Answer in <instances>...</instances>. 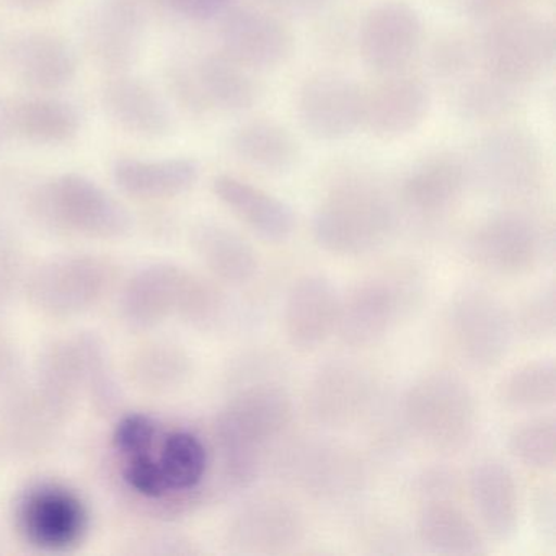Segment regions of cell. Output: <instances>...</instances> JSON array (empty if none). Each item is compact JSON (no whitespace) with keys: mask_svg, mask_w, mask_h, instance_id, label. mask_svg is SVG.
<instances>
[{"mask_svg":"<svg viewBox=\"0 0 556 556\" xmlns=\"http://www.w3.org/2000/svg\"><path fill=\"white\" fill-rule=\"evenodd\" d=\"M294 403L281 383L253 380L240 387L217 413L213 454L230 488H247L262 470L263 454L288 431Z\"/></svg>","mask_w":556,"mask_h":556,"instance_id":"1","label":"cell"},{"mask_svg":"<svg viewBox=\"0 0 556 556\" xmlns=\"http://www.w3.org/2000/svg\"><path fill=\"white\" fill-rule=\"evenodd\" d=\"M119 317L135 331H149L177 318L200 331H214L229 314L219 282L175 263H152L123 285Z\"/></svg>","mask_w":556,"mask_h":556,"instance_id":"2","label":"cell"},{"mask_svg":"<svg viewBox=\"0 0 556 556\" xmlns=\"http://www.w3.org/2000/svg\"><path fill=\"white\" fill-rule=\"evenodd\" d=\"M396 226L392 200L376 185L351 180L331 188L318 203L312 236L331 255L361 256L382 249Z\"/></svg>","mask_w":556,"mask_h":556,"instance_id":"3","label":"cell"},{"mask_svg":"<svg viewBox=\"0 0 556 556\" xmlns=\"http://www.w3.org/2000/svg\"><path fill=\"white\" fill-rule=\"evenodd\" d=\"M402 418L419 442L441 454L468 447L478 426V406L467 380L447 369L416 377L403 393Z\"/></svg>","mask_w":556,"mask_h":556,"instance_id":"4","label":"cell"},{"mask_svg":"<svg viewBox=\"0 0 556 556\" xmlns=\"http://www.w3.org/2000/svg\"><path fill=\"white\" fill-rule=\"evenodd\" d=\"M30 211L45 229L83 239H122L132 227L131 214L115 197L77 174L41 185L31 197Z\"/></svg>","mask_w":556,"mask_h":556,"instance_id":"5","label":"cell"},{"mask_svg":"<svg viewBox=\"0 0 556 556\" xmlns=\"http://www.w3.org/2000/svg\"><path fill=\"white\" fill-rule=\"evenodd\" d=\"M115 263L93 253L51 256L28 269L22 295L41 317L70 320L102 304L116 282Z\"/></svg>","mask_w":556,"mask_h":556,"instance_id":"6","label":"cell"},{"mask_svg":"<svg viewBox=\"0 0 556 556\" xmlns=\"http://www.w3.org/2000/svg\"><path fill=\"white\" fill-rule=\"evenodd\" d=\"M555 56V25L529 9L490 21L478 45L481 71L519 90L542 79Z\"/></svg>","mask_w":556,"mask_h":556,"instance_id":"7","label":"cell"},{"mask_svg":"<svg viewBox=\"0 0 556 556\" xmlns=\"http://www.w3.org/2000/svg\"><path fill=\"white\" fill-rule=\"evenodd\" d=\"M421 294V279L412 268L372 273L341 294L337 337L356 350L376 346L412 312Z\"/></svg>","mask_w":556,"mask_h":556,"instance_id":"8","label":"cell"},{"mask_svg":"<svg viewBox=\"0 0 556 556\" xmlns=\"http://www.w3.org/2000/svg\"><path fill=\"white\" fill-rule=\"evenodd\" d=\"M467 256L497 278H522L542 266L549 252L545 227L522 210L494 211L468 233Z\"/></svg>","mask_w":556,"mask_h":556,"instance_id":"9","label":"cell"},{"mask_svg":"<svg viewBox=\"0 0 556 556\" xmlns=\"http://www.w3.org/2000/svg\"><path fill=\"white\" fill-rule=\"evenodd\" d=\"M444 320L455 354L475 369L500 366L516 337L510 308L477 286L464 288L451 299Z\"/></svg>","mask_w":556,"mask_h":556,"instance_id":"10","label":"cell"},{"mask_svg":"<svg viewBox=\"0 0 556 556\" xmlns=\"http://www.w3.org/2000/svg\"><path fill=\"white\" fill-rule=\"evenodd\" d=\"M14 520L22 539L47 553L76 548L90 526L83 497L58 481H40L22 491L15 501Z\"/></svg>","mask_w":556,"mask_h":556,"instance_id":"11","label":"cell"},{"mask_svg":"<svg viewBox=\"0 0 556 556\" xmlns=\"http://www.w3.org/2000/svg\"><path fill=\"white\" fill-rule=\"evenodd\" d=\"M542 159L539 142L529 131L509 128L481 139L467 165L470 181L486 193L519 200L539 187Z\"/></svg>","mask_w":556,"mask_h":556,"instance_id":"12","label":"cell"},{"mask_svg":"<svg viewBox=\"0 0 556 556\" xmlns=\"http://www.w3.org/2000/svg\"><path fill=\"white\" fill-rule=\"evenodd\" d=\"M305 409L325 429L353 428L367 418L377 400L370 374L353 361L333 359L315 370L305 387Z\"/></svg>","mask_w":556,"mask_h":556,"instance_id":"13","label":"cell"},{"mask_svg":"<svg viewBox=\"0 0 556 556\" xmlns=\"http://www.w3.org/2000/svg\"><path fill=\"white\" fill-rule=\"evenodd\" d=\"M305 536L298 506L276 494L250 497L227 520V548L236 555L273 556L291 552Z\"/></svg>","mask_w":556,"mask_h":556,"instance_id":"14","label":"cell"},{"mask_svg":"<svg viewBox=\"0 0 556 556\" xmlns=\"http://www.w3.org/2000/svg\"><path fill=\"white\" fill-rule=\"evenodd\" d=\"M422 38L418 12L402 0H386L361 22V60L376 76L406 73L421 51Z\"/></svg>","mask_w":556,"mask_h":556,"instance_id":"15","label":"cell"},{"mask_svg":"<svg viewBox=\"0 0 556 556\" xmlns=\"http://www.w3.org/2000/svg\"><path fill=\"white\" fill-rule=\"evenodd\" d=\"M92 331L56 338L38 354L30 382L48 412L66 426L86 399Z\"/></svg>","mask_w":556,"mask_h":556,"instance_id":"16","label":"cell"},{"mask_svg":"<svg viewBox=\"0 0 556 556\" xmlns=\"http://www.w3.org/2000/svg\"><path fill=\"white\" fill-rule=\"evenodd\" d=\"M253 73L223 51L210 54L178 74V96L194 112H247L260 99Z\"/></svg>","mask_w":556,"mask_h":556,"instance_id":"17","label":"cell"},{"mask_svg":"<svg viewBox=\"0 0 556 556\" xmlns=\"http://www.w3.org/2000/svg\"><path fill=\"white\" fill-rule=\"evenodd\" d=\"M298 116L315 141H343L363 125V87L343 74H315L299 90Z\"/></svg>","mask_w":556,"mask_h":556,"instance_id":"18","label":"cell"},{"mask_svg":"<svg viewBox=\"0 0 556 556\" xmlns=\"http://www.w3.org/2000/svg\"><path fill=\"white\" fill-rule=\"evenodd\" d=\"M431 110V90L419 77L406 73L377 76L363 87L361 128L379 141H395L419 128Z\"/></svg>","mask_w":556,"mask_h":556,"instance_id":"19","label":"cell"},{"mask_svg":"<svg viewBox=\"0 0 556 556\" xmlns=\"http://www.w3.org/2000/svg\"><path fill=\"white\" fill-rule=\"evenodd\" d=\"M223 53L252 71L275 70L294 53L291 27L260 9H230L220 28Z\"/></svg>","mask_w":556,"mask_h":556,"instance_id":"20","label":"cell"},{"mask_svg":"<svg viewBox=\"0 0 556 556\" xmlns=\"http://www.w3.org/2000/svg\"><path fill=\"white\" fill-rule=\"evenodd\" d=\"M341 294L327 276L307 273L292 281L282 304L286 340L295 350H318L337 334Z\"/></svg>","mask_w":556,"mask_h":556,"instance_id":"21","label":"cell"},{"mask_svg":"<svg viewBox=\"0 0 556 556\" xmlns=\"http://www.w3.org/2000/svg\"><path fill=\"white\" fill-rule=\"evenodd\" d=\"M281 467L292 483L320 500H337L359 490L363 462L350 448L307 441L289 448Z\"/></svg>","mask_w":556,"mask_h":556,"instance_id":"22","label":"cell"},{"mask_svg":"<svg viewBox=\"0 0 556 556\" xmlns=\"http://www.w3.org/2000/svg\"><path fill=\"white\" fill-rule=\"evenodd\" d=\"M151 457L164 484L168 509L190 503L206 483L213 452L197 432L162 426L151 445Z\"/></svg>","mask_w":556,"mask_h":556,"instance_id":"23","label":"cell"},{"mask_svg":"<svg viewBox=\"0 0 556 556\" xmlns=\"http://www.w3.org/2000/svg\"><path fill=\"white\" fill-rule=\"evenodd\" d=\"M467 161L454 152H438L413 165L400 188L403 204L422 219L451 213L470 185Z\"/></svg>","mask_w":556,"mask_h":556,"instance_id":"24","label":"cell"},{"mask_svg":"<svg viewBox=\"0 0 556 556\" xmlns=\"http://www.w3.org/2000/svg\"><path fill=\"white\" fill-rule=\"evenodd\" d=\"M468 494L481 529L500 542L520 526V496L513 470L500 458H483L468 473Z\"/></svg>","mask_w":556,"mask_h":556,"instance_id":"25","label":"cell"},{"mask_svg":"<svg viewBox=\"0 0 556 556\" xmlns=\"http://www.w3.org/2000/svg\"><path fill=\"white\" fill-rule=\"evenodd\" d=\"M63 428L38 399L28 377L0 396V445L11 454H43L60 438Z\"/></svg>","mask_w":556,"mask_h":556,"instance_id":"26","label":"cell"},{"mask_svg":"<svg viewBox=\"0 0 556 556\" xmlns=\"http://www.w3.org/2000/svg\"><path fill=\"white\" fill-rule=\"evenodd\" d=\"M213 193L240 223L269 242H282L295 229V214L286 201L250 181L217 175Z\"/></svg>","mask_w":556,"mask_h":556,"instance_id":"27","label":"cell"},{"mask_svg":"<svg viewBox=\"0 0 556 556\" xmlns=\"http://www.w3.org/2000/svg\"><path fill=\"white\" fill-rule=\"evenodd\" d=\"M190 242L201 265L219 285H249L258 275V252L242 233L226 224H198L191 230Z\"/></svg>","mask_w":556,"mask_h":556,"instance_id":"28","label":"cell"},{"mask_svg":"<svg viewBox=\"0 0 556 556\" xmlns=\"http://www.w3.org/2000/svg\"><path fill=\"white\" fill-rule=\"evenodd\" d=\"M416 536L431 553L477 556L486 553L481 527L452 500L425 501L416 517Z\"/></svg>","mask_w":556,"mask_h":556,"instance_id":"29","label":"cell"},{"mask_svg":"<svg viewBox=\"0 0 556 556\" xmlns=\"http://www.w3.org/2000/svg\"><path fill=\"white\" fill-rule=\"evenodd\" d=\"M123 193L139 201H167L190 191L200 178V165L191 159L116 162L113 170Z\"/></svg>","mask_w":556,"mask_h":556,"instance_id":"30","label":"cell"},{"mask_svg":"<svg viewBox=\"0 0 556 556\" xmlns=\"http://www.w3.org/2000/svg\"><path fill=\"white\" fill-rule=\"evenodd\" d=\"M9 56L15 76L31 89H58L70 83L76 71L73 51L53 35H24L14 41Z\"/></svg>","mask_w":556,"mask_h":556,"instance_id":"31","label":"cell"},{"mask_svg":"<svg viewBox=\"0 0 556 556\" xmlns=\"http://www.w3.org/2000/svg\"><path fill=\"white\" fill-rule=\"evenodd\" d=\"M236 157L268 174H286L298 165L301 144L291 131L273 119L243 123L230 138Z\"/></svg>","mask_w":556,"mask_h":556,"instance_id":"32","label":"cell"},{"mask_svg":"<svg viewBox=\"0 0 556 556\" xmlns=\"http://www.w3.org/2000/svg\"><path fill=\"white\" fill-rule=\"evenodd\" d=\"M131 382L142 392L162 395L180 389L193 372V359L174 341H149L129 359Z\"/></svg>","mask_w":556,"mask_h":556,"instance_id":"33","label":"cell"},{"mask_svg":"<svg viewBox=\"0 0 556 556\" xmlns=\"http://www.w3.org/2000/svg\"><path fill=\"white\" fill-rule=\"evenodd\" d=\"M497 403L510 413H542L556 400V366L552 357L527 361L501 379Z\"/></svg>","mask_w":556,"mask_h":556,"instance_id":"34","label":"cell"},{"mask_svg":"<svg viewBox=\"0 0 556 556\" xmlns=\"http://www.w3.org/2000/svg\"><path fill=\"white\" fill-rule=\"evenodd\" d=\"M113 118L142 136H162L170 129V115L161 97L139 80H118L106 92Z\"/></svg>","mask_w":556,"mask_h":556,"instance_id":"35","label":"cell"},{"mask_svg":"<svg viewBox=\"0 0 556 556\" xmlns=\"http://www.w3.org/2000/svg\"><path fill=\"white\" fill-rule=\"evenodd\" d=\"M12 128L22 138L41 144H54L73 138L79 118L67 103L50 99L25 100L9 115Z\"/></svg>","mask_w":556,"mask_h":556,"instance_id":"36","label":"cell"},{"mask_svg":"<svg viewBox=\"0 0 556 556\" xmlns=\"http://www.w3.org/2000/svg\"><path fill=\"white\" fill-rule=\"evenodd\" d=\"M520 92L522 90L514 89L481 71L462 84L455 97V109L460 118L486 125L510 115L519 105Z\"/></svg>","mask_w":556,"mask_h":556,"instance_id":"37","label":"cell"},{"mask_svg":"<svg viewBox=\"0 0 556 556\" xmlns=\"http://www.w3.org/2000/svg\"><path fill=\"white\" fill-rule=\"evenodd\" d=\"M507 451L523 467L552 471L556 464V419L549 413H533L510 429Z\"/></svg>","mask_w":556,"mask_h":556,"instance_id":"38","label":"cell"},{"mask_svg":"<svg viewBox=\"0 0 556 556\" xmlns=\"http://www.w3.org/2000/svg\"><path fill=\"white\" fill-rule=\"evenodd\" d=\"M513 314L516 337L527 341H545L556 330V291L555 285L540 286L526 298L520 299Z\"/></svg>","mask_w":556,"mask_h":556,"instance_id":"39","label":"cell"},{"mask_svg":"<svg viewBox=\"0 0 556 556\" xmlns=\"http://www.w3.org/2000/svg\"><path fill=\"white\" fill-rule=\"evenodd\" d=\"M86 396L100 415H112L122 406L123 390L110 363L105 341L93 333L87 367Z\"/></svg>","mask_w":556,"mask_h":556,"instance_id":"40","label":"cell"},{"mask_svg":"<svg viewBox=\"0 0 556 556\" xmlns=\"http://www.w3.org/2000/svg\"><path fill=\"white\" fill-rule=\"evenodd\" d=\"M28 266L18 233L0 223V304H9L24 291Z\"/></svg>","mask_w":556,"mask_h":556,"instance_id":"41","label":"cell"},{"mask_svg":"<svg viewBox=\"0 0 556 556\" xmlns=\"http://www.w3.org/2000/svg\"><path fill=\"white\" fill-rule=\"evenodd\" d=\"M27 379L21 350L15 344L14 337L0 320V396L17 387Z\"/></svg>","mask_w":556,"mask_h":556,"instance_id":"42","label":"cell"},{"mask_svg":"<svg viewBox=\"0 0 556 556\" xmlns=\"http://www.w3.org/2000/svg\"><path fill=\"white\" fill-rule=\"evenodd\" d=\"M457 491V477L447 468L432 467L416 480V494L425 501L452 500Z\"/></svg>","mask_w":556,"mask_h":556,"instance_id":"43","label":"cell"},{"mask_svg":"<svg viewBox=\"0 0 556 556\" xmlns=\"http://www.w3.org/2000/svg\"><path fill=\"white\" fill-rule=\"evenodd\" d=\"M177 14L193 21H210L232 9L233 0H167Z\"/></svg>","mask_w":556,"mask_h":556,"instance_id":"44","label":"cell"},{"mask_svg":"<svg viewBox=\"0 0 556 556\" xmlns=\"http://www.w3.org/2000/svg\"><path fill=\"white\" fill-rule=\"evenodd\" d=\"M555 488L543 486L535 497V520L539 523L540 532L546 539H555L556 535V509Z\"/></svg>","mask_w":556,"mask_h":556,"instance_id":"45","label":"cell"},{"mask_svg":"<svg viewBox=\"0 0 556 556\" xmlns=\"http://www.w3.org/2000/svg\"><path fill=\"white\" fill-rule=\"evenodd\" d=\"M529 0H470V12L481 21H494L513 12L523 11Z\"/></svg>","mask_w":556,"mask_h":556,"instance_id":"46","label":"cell"},{"mask_svg":"<svg viewBox=\"0 0 556 556\" xmlns=\"http://www.w3.org/2000/svg\"><path fill=\"white\" fill-rule=\"evenodd\" d=\"M266 2L282 14L305 15L317 11L325 0H266Z\"/></svg>","mask_w":556,"mask_h":556,"instance_id":"47","label":"cell"},{"mask_svg":"<svg viewBox=\"0 0 556 556\" xmlns=\"http://www.w3.org/2000/svg\"><path fill=\"white\" fill-rule=\"evenodd\" d=\"M0 451H2V445H0Z\"/></svg>","mask_w":556,"mask_h":556,"instance_id":"48","label":"cell"}]
</instances>
